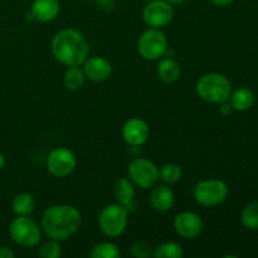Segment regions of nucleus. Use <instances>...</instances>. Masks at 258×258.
Masks as SVG:
<instances>
[{
	"label": "nucleus",
	"mask_w": 258,
	"mask_h": 258,
	"mask_svg": "<svg viewBox=\"0 0 258 258\" xmlns=\"http://www.w3.org/2000/svg\"><path fill=\"white\" fill-rule=\"evenodd\" d=\"M77 158L67 148H55L47 158V169L55 178H66L75 171Z\"/></svg>",
	"instance_id": "nucleus-9"
},
{
	"label": "nucleus",
	"mask_w": 258,
	"mask_h": 258,
	"mask_svg": "<svg viewBox=\"0 0 258 258\" xmlns=\"http://www.w3.org/2000/svg\"><path fill=\"white\" fill-rule=\"evenodd\" d=\"M60 5L58 0H34L30 8V15L35 20L48 23L58 17Z\"/></svg>",
	"instance_id": "nucleus-14"
},
{
	"label": "nucleus",
	"mask_w": 258,
	"mask_h": 258,
	"mask_svg": "<svg viewBox=\"0 0 258 258\" xmlns=\"http://www.w3.org/2000/svg\"><path fill=\"white\" fill-rule=\"evenodd\" d=\"M183 247L176 242H164L153 251V257L155 258H183Z\"/></svg>",
	"instance_id": "nucleus-21"
},
{
	"label": "nucleus",
	"mask_w": 258,
	"mask_h": 258,
	"mask_svg": "<svg viewBox=\"0 0 258 258\" xmlns=\"http://www.w3.org/2000/svg\"><path fill=\"white\" fill-rule=\"evenodd\" d=\"M228 101L232 105V107H233V110L247 111L253 106L254 93L251 88L239 87L237 90L232 91Z\"/></svg>",
	"instance_id": "nucleus-17"
},
{
	"label": "nucleus",
	"mask_w": 258,
	"mask_h": 258,
	"mask_svg": "<svg viewBox=\"0 0 258 258\" xmlns=\"http://www.w3.org/2000/svg\"><path fill=\"white\" fill-rule=\"evenodd\" d=\"M204 228L203 219L194 212H181L174 219V229L183 238H196Z\"/></svg>",
	"instance_id": "nucleus-11"
},
{
	"label": "nucleus",
	"mask_w": 258,
	"mask_h": 258,
	"mask_svg": "<svg viewBox=\"0 0 258 258\" xmlns=\"http://www.w3.org/2000/svg\"><path fill=\"white\" fill-rule=\"evenodd\" d=\"M196 90L203 101L219 105L228 101L232 93V83L224 75L211 72L203 75L197 81Z\"/></svg>",
	"instance_id": "nucleus-3"
},
{
	"label": "nucleus",
	"mask_w": 258,
	"mask_h": 258,
	"mask_svg": "<svg viewBox=\"0 0 258 258\" xmlns=\"http://www.w3.org/2000/svg\"><path fill=\"white\" fill-rule=\"evenodd\" d=\"M138 50L145 59H160L168 52V38L160 29L149 28L139 37Z\"/></svg>",
	"instance_id": "nucleus-7"
},
{
	"label": "nucleus",
	"mask_w": 258,
	"mask_h": 258,
	"mask_svg": "<svg viewBox=\"0 0 258 258\" xmlns=\"http://www.w3.org/2000/svg\"><path fill=\"white\" fill-rule=\"evenodd\" d=\"M128 179L141 189H150L159 181V169L153 161L144 158L134 159L127 168Z\"/></svg>",
	"instance_id": "nucleus-8"
},
{
	"label": "nucleus",
	"mask_w": 258,
	"mask_h": 258,
	"mask_svg": "<svg viewBox=\"0 0 258 258\" xmlns=\"http://www.w3.org/2000/svg\"><path fill=\"white\" fill-rule=\"evenodd\" d=\"M113 196L118 204L128 211H133L135 208V184L128 178L118 179L113 186Z\"/></svg>",
	"instance_id": "nucleus-15"
},
{
	"label": "nucleus",
	"mask_w": 258,
	"mask_h": 258,
	"mask_svg": "<svg viewBox=\"0 0 258 258\" xmlns=\"http://www.w3.org/2000/svg\"><path fill=\"white\" fill-rule=\"evenodd\" d=\"M12 207L17 216H30L34 212L35 199L29 193H19L13 199Z\"/></svg>",
	"instance_id": "nucleus-20"
},
{
	"label": "nucleus",
	"mask_w": 258,
	"mask_h": 258,
	"mask_svg": "<svg viewBox=\"0 0 258 258\" xmlns=\"http://www.w3.org/2000/svg\"><path fill=\"white\" fill-rule=\"evenodd\" d=\"M130 252L135 258H149L153 256V248L146 242H136L131 246Z\"/></svg>",
	"instance_id": "nucleus-26"
},
{
	"label": "nucleus",
	"mask_w": 258,
	"mask_h": 258,
	"mask_svg": "<svg viewBox=\"0 0 258 258\" xmlns=\"http://www.w3.org/2000/svg\"><path fill=\"white\" fill-rule=\"evenodd\" d=\"M194 199L203 207H216L223 203L228 197V186L219 179L202 180L194 186Z\"/></svg>",
	"instance_id": "nucleus-6"
},
{
	"label": "nucleus",
	"mask_w": 258,
	"mask_h": 258,
	"mask_svg": "<svg viewBox=\"0 0 258 258\" xmlns=\"http://www.w3.org/2000/svg\"><path fill=\"white\" fill-rule=\"evenodd\" d=\"M241 223L249 231L258 229V202H252L243 208L241 213Z\"/></svg>",
	"instance_id": "nucleus-23"
},
{
	"label": "nucleus",
	"mask_w": 258,
	"mask_h": 258,
	"mask_svg": "<svg viewBox=\"0 0 258 258\" xmlns=\"http://www.w3.org/2000/svg\"><path fill=\"white\" fill-rule=\"evenodd\" d=\"M165 2L170 3L171 5H180V4H184V3H186L188 0H165Z\"/></svg>",
	"instance_id": "nucleus-30"
},
{
	"label": "nucleus",
	"mask_w": 258,
	"mask_h": 258,
	"mask_svg": "<svg viewBox=\"0 0 258 258\" xmlns=\"http://www.w3.org/2000/svg\"><path fill=\"white\" fill-rule=\"evenodd\" d=\"M14 252L8 247H0V258H14Z\"/></svg>",
	"instance_id": "nucleus-28"
},
{
	"label": "nucleus",
	"mask_w": 258,
	"mask_h": 258,
	"mask_svg": "<svg viewBox=\"0 0 258 258\" xmlns=\"http://www.w3.org/2000/svg\"><path fill=\"white\" fill-rule=\"evenodd\" d=\"M98 226L105 236H121L127 226V209L118 203L106 206L98 216Z\"/></svg>",
	"instance_id": "nucleus-5"
},
{
	"label": "nucleus",
	"mask_w": 258,
	"mask_h": 258,
	"mask_svg": "<svg viewBox=\"0 0 258 258\" xmlns=\"http://www.w3.org/2000/svg\"><path fill=\"white\" fill-rule=\"evenodd\" d=\"M181 168L176 164H165L159 170V178L166 184H175L181 179Z\"/></svg>",
	"instance_id": "nucleus-24"
},
{
	"label": "nucleus",
	"mask_w": 258,
	"mask_h": 258,
	"mask_svg": "<svg viewBox=\"0 0 258 258\" xmlns=\"http://www.w3.org/2000/svg\"><path fill=\"white\" fill-rule=\"evenodd\" d=\"M82 216L76 207L57 204L44 211L42 216V229L50 239L66 241L80 229Z\"/></svg>",
	"instance_id": "nucleus-1"
},
{
	"label": "nucleus",
	"mask_w": 258,
	"mask_h": 258,
	"mask_svg": "<svg viewBox=\"0 0 258 258\" xmlns=\"http://www.w3.org/2000/svg\"><path fill=\"white\" fill-rule=\"evenodd\" d=\"M150 128L144 120L139 117L128 118L122 126V138L128 145L140 146L149 140Z\"/></svg>",
	"instance_id": "nucleus-12"
},
{
	"label": "nucleus",
	"mask_w": 258,
	"mask_h": 258,
	"mask_svg": "<svg viewBox=\"0 0 258 258\" xmlns=\"http://www.w3.org/2000/svg\"><path fill=\"white\" fill-rule=\"evenodd\" d=\"M86 81V76L81 66H72L68 67L64 72L63 82L67 90L78 91L83 87Z\"/></svg>",
	"instance_id": "nucleus-19"
},
{
	"label": "nucleus",
	"mask_w": 258,
	"mask_h": 258,
	"mask_svg": "<svg viewBox=\"0 0 258 258\" xmlns=\"http://www.w3.org/2000/svg\"><path fill=\"white\" fill-rule=\"evenodd\" d=\"M52 53L58 62L67 67L82 66L87 59L90 47L82 33L73 28H67L54 35L52 40Z\"/></svg>",
	"instance_id": "nucleus-2"
},
{
	"label": "nucleus",
	"mask_w": 258,
	"mask_h": 258,
	"mask_svg": "<svg viewBox=\"0 0 258 258\" xmlns=\"http://www.w3.org/2000/svg\"><path fill=\"white\" fill-rule=\"evenodd\" d=\"M9 234L15 243L25 248L37 246L42 239V229L29 216H17L13 219Z\"/></svg>",
	"instance_id": "nucleus-4"
},
{
	"label": "nucleus",
	"mask_w": 258,
	"mask_h": 258,
	"mask_svg": "<svg viewBox=\"0 0 258 258\" xmlns=\"http://www.w3.org/2000/svg\"><path fill=\"white\" fill-rule=\"evenodd\" d=\"M232 111H233V107H232V105L229 103V101H224V102L219 103V112H221L222 115L227 116L229 115Z\"/></svg>",
	"instance_id": "nucleus-27"
},
{
	"label": "nucleus",
	"mask_w": 258,
	"mask_h": 258,
	"mask_svg": "<svg viewBox=\"0 0 258 258\" xmlns=\"http://www.w3.org/2000/svg\"><path fill=\"white\" fill-rule=\"evenodd\" d=\"M4 165H5V158H4V155H3V154L0 153V170H2V169L4 168Z\"/></svg>",
	"instance_id": "nucleus-31"
},
{
	"label": "nucleus",
	"mask_w": 258,
	"mask_h": 258,
	"mask_svg": "<svg viewBox=\"0 0 258 258\" xmlns=\"http://www.w3.org/2000/svg\"><path fill=\"white\" fill-rule=\"evenodd\" d=\"M209 2L213 5H216V7H228L234 0H209Z\"/></svg>",
	"instance_id": "nucleus-29"
},
{
	"label": "nucleus",
	"mask_w": 258,
	"mask_h": 258,
	"mask_svg": "<svg viewBox=\"0 0 258 258\" xmlns=\"http://www.w3.org/2000/svg\"><path fill=\"white\" fill-rule=\"evenodd\" d=\"M175 203V194L169 186L155 185L150 194V204L156 212H168Z\"/></svg>",
	"instance_id": "nucleus-16"
},
{
	"label": "nucleus",
	"mask_w": 258,
	"mask_h": 258,
	"mask_svg": "<svg viewBox=\"0 0 258 258\" xmlns=\"http://www.w3.org/2000/svg\"><path fill=\"white\" fill-rule=\"evenodd\" d=\"M82 70L88 80L93 82H103L110 78L112 73V66L106 58L95 55V57H87V59L83 62Z\"/></svg>",
	"instance_id": "nucleus-13"
},
{
	"label": "nucleus",
	"mask_w": 258,
	"mask_h": 258,
	"mask_svg": "<svg viewBox=\"0 0 258 258\" xmlns=\"http://www.w3.org/2000/svg\"><path fill=\"white\" fill-rule=\"evenodd\" d=\"M180 66L171 58H164L158 64V75L164 82L173 83L180 77Z\"/></svg>",
	"instance_id": "nucleus-18"
},
{
	"label": "nucleus",
	"mask_w": 258,
	"mask_h": 258,
	"mask_svg": "<svg viewBox=\"0 0 258 258\" xmlns=\"http://www.w3.org/2000/svg\"><path fill=\"white\" fill-rule=\"evenodd\" d=\"M91 258H120L121 251L115 243L101 242L95 244L90 252Z\"/></svg>",
	"instance_id": "nucleus-22"
},
{
	"label": "nucleus",
	"mask_w": 258,
	"mask_h": 258,
	"mask_svg": "<svg viewBox=\"0 0 258 258\" xmlns=\"http://www.w3.org/2000/svg\"><path fill=\"white\" fill-rule=\"evenodd\" d=\"M143 18L149 28L161 29L173 20L174 9L170 3L165 0H154L145 7Z\"/></svg>",
	"instance_id": "nucleus-10"
},
{
	"label": "nucleus",
	"mask_w": 258,
	"mask_h": 258,
	"mask_svg": "<svg viewBox=\"0 0 258 258\" xmlns=\"http://www.w3.org/2000/svg\"><path fill=\"white\" fill-rule=\"evenodd\" d=\"M37 254L40 258H59L62 256V247H60L59 241L50 239L38 249Z\"/></svg>",
	"instance_id": "nucleus-25"
}]
</instances>
